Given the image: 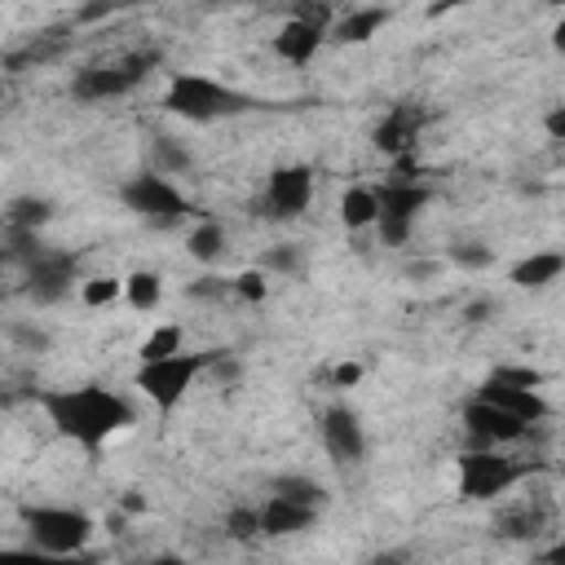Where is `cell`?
I'll use <instances>...</instances> for the list:
<instances>
[{
	"instance_id": "obj_1",
	"label": "cell",
	"mask_w": 565,
	"mask_h": 565,
	"mask_svg": "<svg viewBox=\"0 0 565 565\" xmlns=\"http://www.w3.org/2000/svg\"><path fill=\"white\" fill-rule=\"evenodd\" d=\"M35 402H40V411L49 415V424H53L66 441H75L88 459H97V455H102V446L137 419L132 402H128V397H119V393H115V388H106V384L40 388V393H35Z\"/></svg>"
},
{
	"instance_id": "obj_2",
	"label": "cell",
	"mask_w": 565,
	"mask_h": 565,
	"mask_svg": "<svg viewBox=\"0 0 565 565\" xmlns=\"http://www.w3.org/2000/svg\"><path fill=\"white\" fill-rule=\"evenodd\" d=\"M163 110L177 119H190V124H216V119H234L247 110H265V102L243 88H230L225 79H212L199 71H177L163 88Z\"/></svg>"
},
{
	"instance_id": "obj_3",
	"label": "cell",
	"mask_w": 565,
	"mask_h": 565,
	"mask_svg": "<svg viewBox=\"0 0 565 565\" xmlns=\"http://www.w3.org/2000/svg\"><path fill=\"white\" fill-rule=\"evenodd\" d=\"M18 521H22V534L31 539V547L53 552V556L88 552L93 530H97L84 508H66V503H22Z\"/></svg>"
},
{
	"instance_id": "obj_4",
	"label": "cell",
	"mask_w": 565,
	"mask_h": 565,
	"mask_svg": "<svg viewBox=\"0 0 565 565\" xmlns=\"http://www.w3.org/2000/svg\"><path fill=\"white\" fill-rule=\"evenodd\" d=\"M159 62H163V53H159L154 44H146V49H128V53H119V57H110V62L79 66V71L71 75V97H75V102H110V97H124V93H132L146 75H154Z\"/></svg>"
},
{
	"instance_id": "obj_5",
	"label": "cell",
	"mask_w": 565,
	"mask_h": 565,
	"mask_svg": "<svg viewBox=\"0 0 565 565\" xmlns=\"http://www.w3.org/2000/svg\"><path fill=\"white\" fill-rule=\"evenodd\" d=\"M119 203L128 212H137L146 225H154V230H177L185 216H194V203L159 172H132L119 185Z\"/></svg>"
},
{
	"instance_id": "obj_6",
	"label": "cell",
	"mask_w": 565,
	"mask_h": 565,
	"mask_svg": "<svg viewBox=\"0 0 565 565\" xmlns=\"http://www.w3.org/2000/svg\"><path fill=\"white\" fill-rule=\"evenodd\" d=\"M207 362H212V349H203V353H172V358H159V362H141L137 366V388L154 402V411H172L190 388H194V380L207 371Z\"/></svg>"
},
{
	"instance_id": "obj_7",
	"label": "cell",
	"mask_w": 565,
	"mask_h": 565,
	"mask_svg": "<svg viewBox=\"0 0 565 565\" xmlns=\"http://www.w3.org/2000/svg\"><path fill=\"white\" fill-rule=\"evenodd\" d=\"M433 190L419 185V181H406V177H393L375 190V230H380V243L384 247H402L415 230V216L428 207Z\"/></svg>"
},
{
	"instance_id": "obj_8",
	"label": "cell",
	"mask_w": 565,
	"mask_h": 565,
	"mask_svg": "<svg viewBox=\"0 0 565 565\" xmlns=\"http://www.w3.org/2000/svg\"><path fill=\"white\" fill-rule=\"evenodd\" d=\"M539 463L525 459H508L499 450H463L459 455V494L463 499H499L508 494L516 481H525Z\"/></svg>"
},
{
	"instance_id": "obj_9",
	"label": "cell",
	"mask_w": 565,
	"mask_h": 565,
	"mask_svg": "<svg viewBox=\"0 0 565 565\" xmlns=\"http://www.w3.org/2000/svg\"><path fill=\"white\" fill-rule=\"evenodd\" d=\"M313 199V168L309 163H282L269 172L260 199H256V216L265 221H296Z\"/></svg>"
},
{
	"instance_id": "obj_10",
	"label": "cell",
	"mask_w": 565,
	"mask_h": 565,
	"mask_svg": "<svg viewBox=\"0 0 565 565\" xmlns=\"http://www.w3.org/2000/svg\"><path fill=\"white\" fill-rule=\"evenodd\" d=\"M79 278V256L75 252H57V247H44L35 256H26V278H22V291L31 305H57Z\"/></svg>"
},
{
	"instance_id": "obj_11",
	"label": "cell",
	"mask_w": 565,
	"mask_h": 565,
	"mask_svg": "<svg viewBox=\"0 0 565 565\" xmlns=\"http://www.w3.org/2000/svg\"><path fill=\"white\" fill-rule=\"evenodd\" d=\"M327 22H331V9L327 4H300L274 35V53L291 66H309L327 40Z\"/></svg>"
},
{
	"instance_id": "obj_12",
	"label": "cell",
	"mask_w": 565,
	"mask_h": 565,
	"mask_svg": "<svg viewBox=\"0 0 565 565\" xmlns=\"http://www.w3.org/2000/svg\"><path fill=\"white\" fill-rule=\"evenodd\" d=\"M318 437H322V450L349 468V463H362L366 459V428H362V415L344 402H331L322 415H318Z\"/></svg>"
},
{
	"instance_id": "obj_13",
	"label": "cell",
	"mask_w": 565,
	"mask_h": 565,
	"mask_svg": "<svg viewBox=\"0 0 565 565\" xmlns=\"http://www.w3.org/2000/svg\"><path fill=\"white\" fill-rule=\"evenodd\" d=\"M459 419H463V433L477 441V450H499V446H512V441H525L530 437V424H521V419H512L499 406L477 402V397L463 406Z\"/></svg>"
},
{
	"instance_id": "obj_14",
	"label": "cell",
	"mask_w": 565,
	"mask_h": 565,
	"mask_svg": "<svg viewBox=\"0 0 565 565\" xmlns=\"http://www.w3.org/2000/svg\"><path fill=\"white\" fill-rule=\"evenodd\" d=\"M424 124H428L424 106H415V102H397V106H388V115L375 124L371 141H375V150H384V154H393V159H406V150L419 141Z\"/></svg>"
},
{
	"instance_id": "obj_15",
	"label": "cell",
	"mask_w": 565,
	"mask_h": 565,
	"mask_svg": "<svg viewBox=\"0 0 565 565\" xmlns=\"http://www.w3.org/2000/svg\"><path fill=\"white\" fill-rule=\"evenodd\" d=\"M477 402H490V406H499L503 415H512V419H521L530 428L552 415V402L539 388H512V384H494V380H486L477 388Z\"/></svg>"
},
{
	"instance_id": "obj_16",
	"label": "cell",
	"mask_w": 565,
	"mask_h": 565,
	"mask_svg": "<svg viewBox=\"0 0 565 565\" xmlns=\"http://www.w3.org/2000/svg\"><path fill=\"white\" fill-rule=\"evenodd\" d=\"M543 530H552V503L547 499H521L494 512V534L499 539H516V543H534Z\"/></svg>"
},
{
	"instance_id": "obj_17",
	"label": "cell",
	"mask_w": 565,
	"mask_h": 565,
	"mask_svg": "<svg viewBox=\"0 0 565 565\" xmlns=\"http://www.w3.org/2000/svg\"><path fill=\"white\" fill-rule=\"evenodd\" d=\"M256 516H260V534H265V539H287V534L309 530L318 512L296 508V503H282V499H274V494H269V499L256 508Z\"/></svg>"
},
{
	"instance_id": "obj_18",
	"label": "cell",
	"mask_w": 565,
	"mask_h": 565,
	"mask_svg": "<svg viewBox=\"0 0 565 565\" xmlns=\"http://www.w3.org/2000/svg\"><path fill=\"white\" fill-rule=\"evenodd\" d=\"M561 269H565V256H561V252H530L525 260L512 265L508 282H512V287H525V291H539V287L556 282Z\"/></svg>"
},
{
	"instance_id": "obj_19",
	"label": "cell",
	"mask_w": 565,
	"mask_h": 565,
	"mask_svg": "<svg viewBox=\"0 0 565 565\" xmlns=\"http://www.w3.org/2000/svg\"><path fill=\"white\" fill-rule=\"evenodd\" d=\"M66 35H71V26H53V31L31 35L18 53H9V57H4V71H26V66H40V62L57 57V53H62V44H66Z\"/></svg>"
},
{
	"instance_id": "obj_20",
	"label": "cell",
	"mask_w": 565,
	"mask_h": 565,
	"mask_svg": "<svg viewBox=\"0 0 565 565\" xmlns=\"http://www.w3.org/2000/svg\"><path fill=\"white\" fill-rule=\"evenodd\" d=\"M269 494L282 499V503L309 508V512H318V508L327 503L322 481H313V477H305V472H282V477H274V481H269Z\"/></svg>"
},
{
	"instance_id": "obj_21",
	"label": "cell",
	"mask_w": 565,
	"mask_h": 565,
	"mask_svg": "<svg viewBox=\"0 0 565 565\" xmlns=\"http://www.w3.org/2000/svg\"><path fill=\"white\" fill-rule=\"evenodd\" d=\"M393 13L384 9V4H371V9H353V13H344L335 26H331V40H340V44H366L384 22H388Z\"/></svg>"
},
{
	"instance_id": "obj_22",
	"label": "cell",
	"mask_w": 565,
	"mask_h": 565,
	"mask_svg": "<svg viewBox=\"0 0 565 565\" xmlns=\"http://www.w3.org/2000/svg\"><path fill=\"white\" fill-rule=\"evenodd\" d=\"M4 221L9 230H22V234H35L40 225L53 221V203L44 194H18L9 207H4Z\"/></svg>"
},
{
	"instance_id": "obj_23",
	"label": "cell",
	"mask_w": 565,
	"mask_h": 565,
	"mask_svg": "<svg viewBox=\"0 0 565 565\" xmlns=\"http://www.w3.org/2000/svg\"><path fill=\"white\" fill-rule=\"evenodd\" d=\"M340 221H344L349 234L371 230V225H375V190H371V185H349V190L340 194Z\"/></svg>"
},
{
	"instance_id": "obj_24",
	"label": "cell",
	"mask_w": 565,
	"mask_h": 565,
	"mask_svg": "<svg viewBox=\"0 0 565 565\" xmlns=\"http://www.w3.org/2000/svg\"><path fill=\"white\" fill-rule=\"evenodd\" d=\"M185 252L199 260V265H216L225 256V225L221 221H199L190 234H185Z\"/></svg>"
},
{
	"instance_id": "obj_25",
	"label": "cell",
	"mask_w": 565,
	"mask_h": 565,
	"mask_svg": "<svg viewBox=\"0 0 565 565\" xmlns=\"http://www.w3.org/2000/svg\"><path fill=\"white\" fill-rule=\"evenodd\" d=\"M0 565H102L97 552H75V556H53L40 547H0Z\"/></svg>"
},
{
	"instance_id": "obj_26",
	"label": "cell",
	"mask_w": 565,
	"mask_h": 565,
	"mask_svg": "<svg viewBox=\"0 0 565 565\" xmlns=\"http://www.w3.org/2000/svg\"><path fill=\"white\" fill-rule=\"evenodd\" d=\"M124 296H128V305L132 309H154L159 305V296H163V278L154 274V269H137V274H128L124 278Z\"/></svg>"
},
{
	"instance_id": "obj_27",
	"label": "cell",
	"mask_w": 565,
	"mask_h": 565,
	"mask_svg": "<svg viewBox=\"0 0 565 565\" xmlns=\"http://www.w3.org/2000/svg\"><path fill=\"white\" fill-rule=\"evenodd\" d=\"M181 340H185V331L177 327V322H163V327H154L146 340H141V362H159V358H172V353H181Z\"/></svg>"
},
{
	"instance_id": "obj_28",
	"label": "cell",
	"mask_w": 565,
	"mask_h": 565,
	"mask_svg": "<svg viewBox=\"0 0 565 565\" xmlns=\"http://www.w3.org/2000/svg\"><path fill=\"white\" fill-rule=\"evenodd\" d=\"M194 168V154L177 141V137H154V172H190Z\"/></svg>"
},
{
	"instance_id": "obj_29",
	"label": "cell",
	"mask_w": 565,
	"mask_h": 565,
	"mask_svg": "<svg viewBox=\"0 0 565 565\" xmlns=\"http://www.w3.org/2000/svg\"><path fill=\"white\" fill-rule=\"evenodd\" d=\"M300 247L296 243H274V247H265V256H260V269H274V274H300Z\"/></svg>"
},
{
	"instance_id": "obj_30",
	"label": "cell",
	"mask_w": 565,
	"mask_h": 565,
	"mask_svg": "<svg viewBox=\"0 0 565 565\" xmlns=\"http://www.w3.org/2000/svg\"><path fill=\"white\" fill-rule=\"evenodd\" d=\"M450 265H459V269H490L494 252L486 243H450Z\"/></svg>"
},
{
	"instance_id": "obj_31",
	"label": "cell",
	"mask_w": 565,
	"mask_h": 565,
	"mask_svg": "<svg viewBox=\"0 0 565 565\" xmlns=\"http://www.w3.org/2000/svg\"><path fill=\"white\" fill-rule=\"evenodd\" d=\"M119 291H124V282H119V278H110V274H102V278H88V282L79 287V296H84V305H88V309H102V305H110Z\"/></svg>"
},
{
	"instance_id": "obj_32",
	"label": "cell",
	"mask_w": 565,
	"mask_h": 565,
	"mask_svg": "<svg viewBox=\"0 0 565 565\" xmlns=\"http://www.w3.org/2000/svg\"><path fill=\"white\" fill-rule=\"evenodd\" d=\"M490 380H494V384H512V388H539L547 375H543L539 366H494Z\"/></svg>"
},
{
	"instance_id": "obj_33",
	"label": "cell",
	"mask_w": 565,
	"mask_h": 565,
	"mask_svg": "<svg viewBox=\"0 0 565 565\" xmlns=\"http://www.w3.org/2000/svg\"><path fill=\"white\" fill-rule=\"evenodd\" d=\"M234 291V282L230 278H221V274H203V278H194L190 287H185V296L190 300H225Z\"/></svg>"
},
{
	"instance_id": "obj_34",
	"label": "cell",
	"mask_w": 565,
	"mask_h": 565,
	"mask_svg": "<svg viewBox=\"0 0 565 565\" xmlns=\"http://www.w3.org/2000/svg\"><path fill=\"white\" fill-rule=\"evenodd\" d=\"M225 534H230V539H256V534H260L256 508H234V512L225 516Z\"/></svg>"
},
{
	"instance_id": "obj_35",
	"label": "cell",
	"mask_w": 565,
	"mask_h": 565,
	"mask_svg": "<svg viewBox=\"0 0 565 565\" xmlns=\"http://www.w3.org/2000/svg\"><path fill=\"white\" fill-rule=\"evenodd\" d=\"M9 340H18V344L31 349V353H44V349H49V331L26 327V322H9Z\"/></svg>"
},
{
	"instance_id": "obj_36",
	"label": "cell",
	"mask_w": 565,
	"mask_h": 565,
	"mask_svg": "<svg viewBox=\"0 0 565 565\" xmlns=\"http://www.w3.org/2000/svg\"><path fill=\"white\" fill-rule=\"evenodd\" d=\"M234 282V296H243V300H265V269H247V274H238V278H230Z\"/></svg>"
},
{
	"instance_id": "obj_37",
	"label": "cell",
	"mask_w": 565,
	"mask_h": 565,
	"mask_svg": "<svg viewBox=\"0 0 565 565\" xmlns=\"http://www.w3.org/2000/svg\"><path fill=\"white\" fill-rule=\"evenodd\" d=\"M331 380H335V388H353V384L362 380V362H340V366L331 371Z\"/></svg>"
},
{
	"instance_id": "obj_38",
	"label": "cell",
	"mask_w": 565,
	"mask_h": 565,
	"mask_svg": "<svg viewBox=\"0 0 565 565\" xmlns=\"http://www.w3.org/2000/svg\"><path fill=\"white\" fill-rule=\"evenodd\" d=\"M494 309H499L494 300H472V305L463 309V322H468V327H477V322H486V318H490Z\"/></svg>"
},
{
	"instance_id": "obj_39",
	"label": "cell",
	"mask_w": 565,
	"mask_h": 565,
	"mask_svg": "<svg viewBox=\"0 0 565 565\" xmlns=\"http://www.w3.org/2000/svg\"><path fill=\"white\" fill-rule=\"evenodd\" d=\"M366 565H411V552H402V547H384V552L366 556Z\"/></svg>"
},
{
	"instance_id": "obj_40",
	"label": "cell",
	"mask_w": 565,
	"mask_h": 565,
	"mask_svg": "<svg viewBox=\"0 0 565 565\" xmlns=\"http://www.w3.org/2000/svg\"><path fill=\"white\" fill-rule=\"evenodd\" d=\"M543 124H547V137H552V141H565V106H552Z\"/></svg>"
},
{
	"instance_id": "obj_41",
	"label": "cell",
	"mask_w": 565,
	"mask_h": 565,
	"mask_svg": "<svg viewBox=\"0 0 565 565\" xmlns=\"http://www.w3.org/2000/svg\"><path fill=\"white\" fill-rule=\"evenodd\" d=\"M115 9L110 4H84L79 13H75V22H102V18H110Z\"/></svg>"
},
{
	"instance_id": "obj_42",
	"label": "cell",
	"mask_w": 565,
	"mask_h": 565,
	"mask_svg": "<svg viewBox=\"0 0 565 565\" xmlns=\"http://www.w3.org/2000/svg\"><path fill=\"white\" fill-rule=\"evenodd\" d=\"M437 274V260H415V265H406V278H433Z\"/></svg>"
},
{
	"instance_id": "obj_43",
	"label": "cell",
	"mask_w": 565,
	"mask_h": 565,
	"mask_svg": "<svg viewBox=\"0 0 565 565\" xmlns=\"http://www.w3.org/2000/svg\"><path fill=\"white\" fill-rule=\"evenodd\" d=\"M119 508H124V512H146V494H137V490H124Z\"/></svg>"
},
{
	"instance_id": "obj_44",
	"label": "cell",
	"mask_w": 565,
	"mask_h": 565,
	"mask_svg": "<svg viewBox=\"0 0 565 565\" xmlns=\"http://www.w3.org/2000/svg\"><path fill=\"white\" fill-rule=\"evenodd\" d=\"M539 561H543V565H565V543H552V547H547Z\"/></svg>"
},
{
	"instance_id": "obj_45",
	"label": "cell",
	"mask_w": 565,
	"mask_h": 565,
	"mask_svg": "<svg viewBox=\"0 0 565 565\" xmlns=\"http://www.w3.org/2000/svg\"><path fill=\"white\" fill-rule=\"evenodd\" d=\"M150 565H190V561L177 556V552H159V556H150Z\"/></svg>"
},
{
	"instance_id": "obj_46",
	"label": "cell",
	"mask_w": 565,
	"mask_h": 565,
	"mask_svg": "<svg viewBox=\"0 0 565 565\" xmlns=\"http://www.w3.org/2000/svg\"><path fill=\"white\" fill-rule=\"evenodd\" d=\"M18 397H22V393H9V388H4V384H0V406H13V402H18Z\"/></svg>"
},
{
	"instance_id": "obj_47",
	"label": "cell",
	"mask_w": 565,
	"mask_h": 565,
	"mask_svg": "<svg viewBox=\"0 0 565 565\" xmlns=\"http://www.w3.org/2000/svg\"><path fill=\"white\" fill-rule=\"evenodd\" d=\"M0 97H4V79H0Z\"/></svg>"
}]
</instances>
